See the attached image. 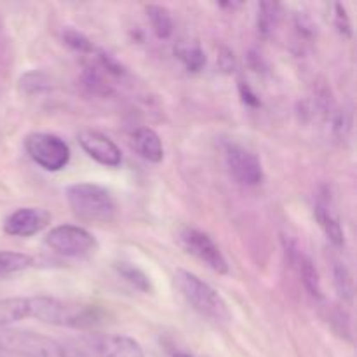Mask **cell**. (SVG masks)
Returning a JSON list of instances; mask_svg holds the SVG:
<instances>
[{
	"mask_svg": "<svg viewBox=\"0 0 357 357\" xmlns=\"http://www.w3.org/2000/svg\"><path fill=\"white\" fill-rule=\"evenodd\" d=\"M30 317L51 326L93 328L101 323V312L94 305L66 302L54 296H30Z\"/></svg>",
	"mask_w": 357,
	"mask_h": 357,
	"instance_id": "1",
	"label": "cell"
},
{
	"mask_svg": "<svg viewBox=\"0 0 357 357\" xmlns=\"http://www.w3.org/2000/svg\"><path fill=\"white\" fill-rule=\"evenodd\" d=\"M66 201L73 215L86 223H110L117 213L110 192L96 183L70 185L66 188Z\"/></svg>",
	"mask_w": 357,
	"mask_h": 357,
	"instance_id": "2",
	"label": "cell"
},
{
	"mask_svg": "<svg viewBox=\"0 0 357 357\" xmlns=\"http://www.w3.org/2000/svg\"><path fill=\"white\" fill-rule=\"evenodd\" d=\"M174 281H176L181 296L202 317L218 324H225L232 319L225 300L218 295L215 288H211L208 282L199 279L195 274L180 268L174 274Z\"/></svg>",
	"mask_w": 357,
	"mask_h": 357,
	"instance_id": "3",
	"label": "cell"
},
{
	"mask_svg": "<svg viewBox=\"0 0 357 357\" xmlns=\"http://www.w3.org/2000/svg\"><path fill=\"white\" fill-rule=\"evenodd\" d=\"M0 351L20 357H66L68 349L54 338L24 330H0Z\"/></svg>",
	"mask_w": 357,
	"mask_h": 357,
	"instance_id": "4",
	"label": "cell"
},
{
	"mask_svg": "<svg viewBox=\"0 0 357 357\" xmlns=\"http://www.w3.org/2000/svg\"><path fill=\"white\" fill-rule=\"evenodd\" d=\"M24 150L42 169L58 173L70 162V146L65 139L51 132H31L24 138Z\"/></svg>",
	"mask_w": 357,
	"mask_h": 357,
	"instance_id": "5",
	"label": "cell"
},
{
	"mask_svg": "<svg viewBox=\"0 0 357 357\" xmlns=\"http://www.w3.org/2000/svg\"><path fill=\"white\" fill-rule=\"evenodd\" d=\"M45 244L54 253L66 258H84L93 255L98 250L96 237L86 229L77 225L54 227L45 236Z\"/></svg>",
	"mask_w": 357,
	"mask_h": 357,
	"instance_id": "6",
	"label": "cell"
},
{
	"mask_svg": "<svg viewBox=\"0 0 357 357\" xmlns=\"http://www.w3.org/2000/svg\"><path fill=\"white\" fill-rule=\"evenodd\" d=\"M180 241L181 246L187 250V253H190L192 257L201 260L213 272L222 275L229 274V264H227L225 257H223L220 248L216 246L215 241L208 234L201 232L197 229H185L181 232Z\"/></svg>",
	"mask_w": 357,
	"mask_h": 357,
	"instance_id": "7",
	"label": "cell"
},
{
	"mask_svg": "<svg viewBox=\"0 0 357 357\" xmlns=\"http://www.w3.org/2000/svg\"><path fill=\"white\" fill-rule=\"evenodd\" d=\"M225 159L230 173L241 185L257 187L264 181V167L260 159L251 150L236 143H229L225 149Z\"/></svg>",
	"mask_w": 357,
	"mask_h": 357,
	"instance_id": "8",
	"label": "cell"
},
{
	"mask_svg": "<svg viewBox=\"0 0 357 357\" xmlns=\"http://www.w3.org/2000/svg\"><path fill=\"white\" fill-rule=\"evenodd\" d=\"M51 213L42 208H21L9 215L3 222V232L13 237H31L47 229Z\"/></svg>",
	"mask_w": 357,
	"mask_h": 357,
	"instance_id": "9",
	"label": "cell"
},
{
	"mask_svg": "<svg viewBox=\"0 0 357 357\" xmlns=\"http://www.w3.org/2000/svg\"><path fill=\"white\" fill-rule=\"evenodd\" d=\"M79 143L84 152L107 167H117L122 162L121 149L108 136L96 131H84L79 135Z\"/></svg>",
	"mask_w": 357,
	"mask_h": 357,
	"instance_id": "10",
	"label": "cell"
},
{
	"mask_svg": "<svg viewBox=\"0 0 357 357\" xmlns=\"http://www.w3.org/2000/svg\"><path fill=\"white\" fill-rule=\"evenodd\" d=\"M91 349L98 357H145L142 345L128 335H98L91 338Z\"/></svg>",
	"mask_w": 357,
	"mask_h": 357,
	"instance_id": "11",
	"label": "cell"
},
{
	"mask_svg": "<svg viewBox=\"0 0 357 357\" xmlns=\"http://www.w3.org/2000/svg\"><path fill=\"white\" fill-rule=\"evenodd\" d=\"M314 215H316L317 222H319L321 229L326 234L328 241H330L333 246H344L345 244V234L342 230L340 220H338L337 213H335L333 206L328 202V199H319L316 202V208H314Z\"/></svg>",
	"mask_w": 357,
	"mask_h": 357,
	"instance_id": "12",
	"label": "cell"
},
{
	"mask_svg": "<svg viewBox=\"0 0 357 357\" xmlns=\"http://www.w3.org/2000/svg\"><path fill=\"white\" fill-rule=\"evenodd\" d=\"M132 145L135 150L138 152L139 157L153 164L162 162L164 159V146L162 139L157 135L153 129L150 128H139L136 129L132 135Z\"/></svg>",
	"mask_w": 357,
	"mask_h": 357,
	"instance_id": "13",
	"label": "cell"
},
{
	"mask_svg": "<svg viewBox=\"0 0 357 357\" xmlns=\"http://www.w3.org/2000/svg\"><path fill=\"white\" fill-rule=\"evenodd\" d=\"M30 317V302L24 296L0 300V330Z\"/></svg>",
	"mask_w": 357,
	"mask_h": 357,
	"instance_id": "14",
	"label": "cell"
},
{
	"mask_svg": "<svg viewBox=\"0 0 357 357\" xmlns=\"http://www.w3.org/2000/svg\"><path fill=\"white\" fill-rule=\"evenodd\" d=\"M295 264L298 268V274L302 278L303 286L309 291V295L316 300H323V286H321L319 272L314 267V264L310 261V258H307L305 255L295 253Z\"/></svg>",
	"mask_w": 357,
	"mask_h": 357,
	"instance_id": "15",
	"label": "cell"
},
{
	"mask_svg": "<svg viewBox=\"0 0 357 357\" xmlns=\"http://www.w3.org/2000/svg\"><path fill=\"white\" fill-rule=\"evenodd\" d=\"M174 54H176V58L183 63V66L188 72L197 73L201 72L206 65V54L197 42H180V44L174 47Z\"/></svg>",
	"mask_w": 357,
	"mask_h": 357,
	"instance_id": "16",
	"label": "cell"
},
{
	"mask_svg": "<svg viewBox=\"0 0 357 357\" xmlns=\"http://www.w3.org/2000/svg\"><path fill=\"white\" fill-rule=\"evenodd\" d=\"M146 16H149L150 24H152L153 31L160 40H166L173 35V17L166 7L150 3V6H146Z\"/></svg>",
	"mask_w": 357,
	"mask_h": 357,
	"instance_id": "17",
	"label": "cell"
},
{
	"mask_svg": "<svg viewBox=\"0 0 357 357\" xmlns=\"http://www.w3.org/2000/svg\"><path fill=\"white\" fill-rule=\"evenodd\" d=\"M281 17V6L274 2H261L258 6L257 28L261 37H271Z\"/></svg>",
	"mask_w": 357,
	"mask_h": 357,
	"instance_id": "18",
	"label": "cell"
},
{
	"mask_svg": "<svg viewBox=\"0 0 357 357\" xmlns=\"http://www.w3.org/2000/svg\"><path fill=\"white\" fill-rule=\"evenodd\" d=\"M115 271L119 272V275H121L124 281H128L129 284H131L132 288L138 289V291L142 293L153 291L150 278L142 271V268L136 267V265L128 264V261H119V264H115Z\"/></svg>",
	"mask_w": 357,
	"mask_h": 357,
	"instance_id": "19",
	"label": "cell"
},
{
	"mask_svg": "<svg viewBox=\"0 0 357 357\" xmlns=\"http://www.w3.org/2000/svg\"><path fill=\"white\" fill-rule=\"evenodd\" d=\"M33 260L24 253H14V251H0V278L17 274L31 267Z\"/></svg>",
	"mask_w": 357,
	"mask_h": 357,
	"instance_id": "20",
	"label": "cell"
},
{
	"mask_svg": "<svg viewBox=\"0 0 357 357\" xmlns=\"http://www.w3.org/2000/svg\"><path fill=\"white\" fill-rule=\"evenodd\" d=\"M17 86H20L21 93L31 96V94H40L44 91L51 89V79H49L47 73L40 72V70H33V72L24 73Z\"/></svg>",
	"mask_w": 357,
	"mask_h": 357,
	"instance_id": "21",
	"label": "cell"
},
{
	"mask_svg": "<svg viewBox=\"0 0 357 357\" xmlns=\"http://www.w3.org/2000/svg\"><path fill=\"white\" fill-rule=\"evenodd\" d=\"M333 282L342 298L352 300V296H354V282H352L351 272L342 261H335L333 264Z\"/></svg>",
	"mask_w": 357,
	"mask_h": 357,
	"instance_id": "22",
	"label": "cell"
},
{
	"mask_svg": "<svg viewBox=\"0 0 357 357\" xmlns=\"http://www.w3.org/2000/svg\"><path fill=\"white\" fill-rule=\"evenodd\" d=\"M63 40L68 45L70 49L77 52H82V54H94L96 52V47L91 42L89 37L82 33V31L75 30V28H65L63 30Z\"/></svg>",
	"mask_w": 357,
	"mask_h": 357,
	"instance_id": "23",
	"label": "cell"
},
{
	"mask_svg": "<svg viewBox=\"0 0 357 357\" xmlns=\"http://www.w3.org/2000/svg\"><path fill=\"white\" fill-rule=\"evenodd\" d=\"M333 24L337 28L338 33L345 38H352V23L351 16H349L347 9L344 3H333Z\"/></svg>",
	"mask_w": 357,
	"mask_h": 357,
	"instance_id": "24",
	"label": "cell"
},
{
	"mask_svg": "<svg viewBox=\"0 0 357 357\" xmlns=\"http://www.w3.org/2000/svg\"><path fill=\"white\" fill-rule=\"evenodd\" d=\"M94 54L98 56V61H100L101 68H103L107 73H112V75H117V77L124 75L126 73L124 66H122L121 63H119L112 54H108V52H105V51H98V49Z\"/></svg>",
	"mask_w": 357,
	"mask_h": 357,
	"instance_id": "25",
	"label": "cell"
},
{
	"mask_svg": "<svg viewBox=\"0 0 357 357\" xmlns=\"http://www.w3.org/2000/svg\"><path fill=\"white\" fill-rule=\"evenodd\" d=\"M351 119H349V115L345 114V112H340V114H337L333 117V132L338 136L340 139L347 138L349 131H351Z\"/></svg>",
	"mask_w": 357,
	"mask_h": 357,
	"instance_id": "26",
	"label": "cell"
},
{
	"mask_svg": "<svg viewBox=\"0 0 357 357\" xmlns=\"http://www.w3.org/2000/svg\"><path fill=\"white\" fill-rule=\"evenodd\" d=\"M239 96L246 107H251V108L260 107V98L255 94V91L251 89L246 82H239Z\"/></svg>",
	"mask_w": 357,
	"mask_h": 357,
	"instance_id": "27",
	"label": "cell"
},
{
	"mask_svg": "<svg viewBox=\"0 0 357 357\" xmlns=\"http://www.w3.org/2000/svg\"><path fill=\"white\" fill-rule=\"evenodd\" d=\"M218 66L223 73H232L234 68H236V58H234V52L223 47L218 56Z\"/></svg>",
	"mask_w": 357,
	"mask_h": 357,
	"instance_id": "28",
	"label": "cell"
},
{
	"mask_svg": "<svg viewBox=\"0 0 357 357\" xmlns=\"http://www.w3.org/2000/svg\"><path fill=\"white\" fill-rule=\"evenodd\" d=\"M173 357H192V356H188V354H185V352H176V354H174Z\"/></svg>",
	"mask_w": 357,
	"mask_h": 357,
	"instance_id": "29",
	"label": "cell"
}]
</instances>
